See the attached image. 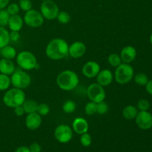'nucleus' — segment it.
<instances>
[{
	"mask_svg": "<svg viewBox=\"0 0 152 152\" xmlns=\"http://www.w3.org/2000/svg\"><path fill=\"white\" fill-rule=\"evenodd\" d=\"M68 42L62 38L52 39L46 46L45 53L48 57L52 60H59L66 57L68 55Z\"/></svg>",
	"mask_w": 152,
	"mask_h": 152,
	"instance_id": "obj_1",
	"label": "nucleus"
},
{
	"mask_svg": "<svg viewBox=\"0 0 152 152\" xmlns=\"http://www.w3.org/2000/svg\"><path fill=\"white\" fill-rule=\"evenodd\" d=\"M80 82L78 75L74 71L65 70L56 77V84L60 89L66 91H72L77 87Z\"/></svg>",
	"mask_w": 152,
	"mask_h": 152,
	"instance_id": "obj_2",
	"label": "nucleus"
},
{
	"mask_svg": "<svg viewBox=\"0 0 152 152\" xmlns=\"http://www.w3.org/2000/svg\"><path fill=\"white\" fill-rule=\"evenodd\" d=\"M25 99V94L23 90L16 88L9 89L3 96V102L9 108H14L22 105Z\"/></svg>",
	"mask_w": 152,
	"mask_h": 152,
	"instance_id": "obj_3",
	"label": "nucleus"
},
{
	"mask_svg": "<svg viewBox=\"0 0 152 152\" xmlns=\"http://www.w3.org/2000/svg\"><path fill=\"white\" fill-rule=\"evenodd\" d=\"M16 63L19 68L25 71L35 69L38 66L35 55L28 50H23L16 55Z\"/></svg>",
	"mask_w": 152,
	"mask_h": 152,
	"instance_id": "obj_4",
	"label": "nucleus"
},
{
	"mask_svg": "<svg viewBox=\"0 0 152 152\" xmlns=\"http://www.w3.org/2000/svg\"><path fill=\"white\" fill-rule=\"evenodd\" d=\"M134 71V68L129 63H121L116 68L114 72V78L117 83L120 85H125L131 82L133 79Z\"/></svg>",
	"mask_w": 152,
	"mask_h": 152,
	"instance_id": "obj_5",
	"label": "nucleus"
},
{
	"mask_svg": "<svg viewBox=\"0 0 152 152\" xmlns=\"http://www.w3.org/2000/svg\"><path fill=\"white\" fill-rule=\"evenodd\" d=\"M10 82L14 88L19 89H25L30 86L31 83V77L22 68L16 69L11 74Z\"/></svg>",
	"mask_w": 152,
	"mask_h": 152,
	"instance_id": "obj_6",
	"label": "nucleus"
},
{
	"mask_svg": "<svg viewBox=\"0 0 152 152\" xmlns=\"http://www.w3.org/2000/svg\"><path fill=\"white\" fill-rule=\"evenodd\" d=\"M59 12V9L58 5L51 0L43 1L40 6V13H42L44 19L48 20H53L56 19Z\"/></svg>",
	"mask_w": 152,
	"mask_h": 152,
	"instance_id": "obj_7",
	"label": "nucleus"
},
{
	"mask_svg": "<svg viewBox=\"0 0 152 152\" xmlns=\"http://www.w3.org/2000/svg\"><path fill=\"white\" fill-rule=\"evenodd\" d=\"M87 96L91 101L98 103L105 100L106 94L104 87L98 83H92L88 87Z\"/></svg>",
	"mask_w": 152,
	"mask_h": 152,
	"instance_id": "obj_8",
	"label": "nucleus"
},
{
	"mask_svg": "<svg viewBox=\"0 0 152 152\" xmlns=\"http://www.w3.org/2000/svg\"><path fill=\"white\" fill-rule=\"evenodd\" d=\"M23 20L28 26L31 28H39L44 22V17L39 11L31 9L25 13Z\"/></svg>",
	"mask_w": 152,
	"mask_h": 152,
	"instance_id": "obj_9",
	"label": "nucleus"
},
{
	"mask_svg": "<svg viewBox=\"0 0 152 152\" xmlns=\"http://www.w3.org/2000/svg\"><path fill=\"white\" fill-rule=\"evenodd\" d=\"M54 137L58 142L67 143L70 142L73 137L72 129L68 125H59L55 129Z\"/></svg>",
	"mask_w": 152,
	"mask_h": 152,
	"instance_id": "obj_10",
	"label": "nucleus"
},
{
	"mask_svg": "<svg viewBox=\"0 0 152 152\" xmlns=\"http://www.w3.org/2000/svg\"><path fill=\"white\" fill-rule=\"evenodd\" d=\"M135 121L138 127L142 130H148L152 127V115L147 111L138 112Z\"/></svg>",
	"mask_w": 152,
	"mask_h": 152,
	"instance_id": "obj_11",
	"label": "nucleus"
},
{
	"mask_svg": "<svg viewBox=\"0 0 152 152\" xmlns=\"http://www.w3.org/2000/svg\"><path fill=\"white\" fill-rule=\"evenodd\" d=\"M100 71V66L95 61H88L83 67L82 72L87 78H94Z\"/></svg>",
	"mask_w": 152,
	"mask_h": 152,
	"instance_id": "obj_12",
	"label": "nucleus"
},
{
	"mask_svg": "<svg viewBox=\"0 0 152 152\" xmlns=\"http://www.w3.org/2000/svg\"><path fill=\"white\" fill-rule=\"evenodd\" d=\"M86 51V46L83 42L80 41L74 42L69 46L68 55L74 59L82 57Z\"/></svg>",
	"mask_w": 152,
	"mask_h": 152,
	"instance_id": "obj_13",
	"label": "nucleus"
},
{
	"mask_svg": "<svg viewBox=\"0 0 152 152\" xmlns=\"http://www.w3.org/2000/svg\"><path fill=\"white\" fill-rule=\"evenodd\" d=\"M42 124V117L37 112L31 113L25 118V126L31 131L37 130Z\"/></svg>",
	"mask_w": 152,
	"mask_h": 152,
	"instance_id": "obj_14",
	"label": "nucleus"
},
{
	"mask_svg": "<svg viewBox=\"0 0 152 152\" xmlns=\"http://www.w3.org/2000/svg\"><path fill=\"white\" fill-rule=\"evenodd\" d=\"M114 75L113 73L108 69L100 70L99 74L96 76V82L99 85L102 86V87L108 86L112 83Z\"/></svg>",
	"mask_w": 152,
	"mask_h": 152,
	"instance_id": "obj_15",
	"label": "nucleus"
},
{
	"mask_svg": "<svg viewBox=\"0 0 152 152\" xmlns=\"http://www.w3.org/2000/svg\"><path fill=\"white\" fill-rule=\"evenodd\" d=\"M120 57L122 62L124 63H131L137 56V50L133 46L128 45L123 48L120 52Z\"/></svg>",
	"mask_w": 152,
	"mask_h": 152,
	"instance_id": "obj_16",
	"label": "nucleus"
},
{
	"mask_svg": "<svg viewBox=\"0 0 152 152\" xmlns=\"http://www.w3.org/2000/svg\"><path fill=\"white\" fill-rule=\"evenodd\" d=\"M72 127L76 133L78 134H83L88 132L89 126L86 119L83 118V117H77L73 121Z\"/></svg>",
	"mask_w": 152,
	"mask_h": 152,
	"instance_id": "obj_17",
	"label": "nucleus"
},
{
	"mask_svg": "<svg viewBox=\"0 0 152 152\" xmlns=\"http://www.w3.org/2000/svg\"><path fill=\"white\" fill-rule=\"evenodd\" d=\"M16 70V66L11 59H0V73L6 75H11Z\"/></svg>",
	"mask_w": 152,
	"mask_h": 152,
	"instance_id": "obj_18",
	"label": "nucleus"
},
{
	"mask_svg": "<svg viewBox=\"0 0 152 152\" xmlns=\"http://www.w3.org/2000/svg\"><path fill=\"white\" fill-rule=\"evenodd\" d=\"M24 20L19 15H13L9 18L8 25L11 31H19L23 27Z\"/></svg>",
	"mask_w": 152,
	"mask_h": 152,
	"instance_id": "obj_19",
	"label": "nucleus"
},
{
	"mask_svg": "<svg viewBox=\"0 0 152 152\" xmlns=\"http://www.w3.org/2000/svg\"><path fill=\"white\" fill-rule=\"evenodd\" d=\"M137 108L134 105H127L124 109L123 110V116L126 120H132L135 119L137 115Z\"/></svg>",
	"mask_w": 152,
	"mask_h": 152,
	"instance_id": "obj_20",
	"label": "nucleus"
},
{
	"mask_svg": "<svg viewBox=\"0 0 152 152\" xmlns=\"http://www.w3.org/2000/svg\"><path fill=\"white\" fill-rule=\"evenodd\" d=\"M1 55L3 58L7 59H13L16 56V50L13 47L10 45H6L1 48Z\"/></svg>",
	"mask_w": 152,
	"mask_h": 152,
	"instance_id": "obj_21",
	"label": "nucleus"
},
{
	"mask_svg": "<svg viewBox=\"0 0 152 152\" xmlns=\"http://www.w3.org/2000/svg\"><path fill=\"white\" fill-rule=\"evenodd\" d=\"M25 114H31V113L37 112L38 103L33 99H25L22 104Z\"/></svg>",
	"mask_w": 152,
	"mask_h": 152,
	"instance_id": "obj_22",
	"label": "nucleus"
},
{
	"mask_svg": "<svg viewBox=\"0 0 152 152\" xmlns=\"http://www.w3.org/2000/svg\"><path fill=\"white\" fill-rule=\"evenodd\" d=\"M10 33L4 27H0V49L10 43Z\"/></svg>",
	"mask_w": 152,
	"mask_h": 152,
	"instance_id": "obj_23",
	"label": "nucleus"
},
{
	"mask_svg": "<svg viewBox=\"0 0 152 152\" xmlns=\"http://www.w3.org/2000/svg\"><path fill=\"white\" fill-rule=\"evenodd\" d=\"M11 82L10 77L8 75L0 73V91H6L10 88Z\"/></svg>",
	"mask_w": 152,
	"mask_h": 152,
	"instance_id": "obj_24",
	"label": "nucleus"
},
{
	"mask_svg": "<svg viewBox=\"0 0 152 152\" xmlns=\"http://www.w3.org/2000/svg\"><path fill=\"white\" fill-rule=\"evenodd\" d=\"M76 108H77L76 103L73 100H71V99L65 101L63 105H62V110L66 114H72V113H74L75 111Z\"/></svg>",
	"mask_w": 152,
	"mask_h": 152,
	"instance_id": "obj_25",
	"label": "nucleus"
},
{
	"mask_svg": "<svg viewBox=\"0 0 152 152\" xmlns=\"http://www.w3.org/2000/svg\"><path fill=\"white\" fill-rule=\"evenodd\" d=\"M108 62L110 65L114 67V68L118 67L123 62H122L121 57L117 53H111V54H110L108 58Z\"/></svg>",
	"mask_w": 152,
	"mask_h": 152,
	"instance_id": "obj_26",
	"label": "nucleus"
},
{
	"mask_svg": "<svg viewBox=\"0 0 152 152\" xmlns=\"http://www.w3.org/2000/svg\"><path fill=\"white\" fill-rule=\"evenodd\" d=\"M97 111V103L94 102H88L85 106V113L88 116H92L96 114Z\"/></svg>",
	"mask_w": 152,
	"mask_h": 152,
	"instance_id": "obj_27",
	"label": "nucleus"
},
{
	"mask_svg": "<svg viewBox=\"0 0 152 152\" xmlns=\"http://www.w3.org/2000/svg\"><path fill=\"white\" fill-rule=\"evenodd\" d=\"M56 19L59 23L65 25L71 21V16L66 11H59L57 16H56Z\"/></svg>",
	"mask_w": 152,
	"mask_h": 152,
	"instance_id": "obj_28",
	"label": "nucleus"
},
{
	"mask_svg": "<svg viewBox=\"0 0 152 152\" xmlns=\"http://www.w3.org/2000/svg\"><path fill=\"white\" fill-rule=\"evenodd\" d=\"M10 14L7 13V10L2 9L0 10V27H5L8 24Z\"/></svg>",
	"mask_w": 152,
	"mask_h": 152,
	"instance_id": "obj_29",
	"label": "nucleus"
},
{
	"mask_svg": "<svg viewBox=\"0 0 152 152\" xmlns=\"http://www.w3.org/2000/svg\"><path fill=\"white\" fill-rule=\"evenodd\" d=\"M134 81L139 86H145L148 82V78L146 74L143 73H140L135 75Z\"/></svg>",
	"mask_w": 152,
	"mask_h": 152,
	"instance_id": "obj_30",
	"label": "nucleus"
},
{
	"mask_svg": "<svg viewBox=\"0 0 152 152\" xmlns=\"http://www.w3.org/2000/svg\"><path fill=\"white\" fill-rule=\"evenodd\" d=\"M37 112L40 116H46L50 112V107L46 103H40L38 104Z\"/></svg>",
	"mask_w": 152,
	"mask_h": 152,
	"instance_id": "obj_31",
	"label": "nucleus"
},
{
	"mask_svg": "<svg viewBox=\"0 0 152 152\" xmlns=\"http://www.w3.org/2000/svg\"><path fill=\"white\" fill-rule=\"evenodd\" d=\"M92 142V138L88 132L81 134L80 137V143L85 147L90 146Z\"/></svg>",
	"mask_w": 152,
	"mask_h": 152,
	"instance_id": "obj_32",
	"label": "nucleus"
},
{
	"mask_svg": "<svg viewBox=\"0 0 152 152\" xmlns=\"http://www.w3.org/2000/svg\"><path fill=\"white\" fill-rule=\"evenodd\" d=\"M19 6L23 11H28L32 9V2L31 0H19Z\"/></svg>",
	"mask_w": 152,
	"mask_h": 152,
	"instance_id": "obj_33",
	"label": "nucleus"
},
{
	"mask_svg": "<svg viewBox=\"0 0 152 152\" xmlns=\"http://www.w3.org/2000/svg\"><path fill=\"white\" fill-rule=\"evenodd\" d=\"M6 10H7V13L10 14V16H13V15H16L19 13L20 7H19V4L16 3H12V4L7 5Z\"/></svg>",
	"mask_w": 152,
	"mask_h": 152,
	"instance_id": "obj_34",
	"label": "nucleus"
},
{
	"mask_svg": "<svg viewBox=\"0 0 152 152\" xmlns=\"http://www.w3.org/2000/svg\"><path fill=\"white\" fill-rule=\"evenodd\" d=\"M108 111V105L105 102L102 101V102H98L97 103V111L96 113L99 114H105Z\"/></svg>",
	"mask_w": 152,
	"mask_h": 152,
	"instance_id": "obj_35",
	"label": "nucleus"
},
{
	"mask_svg": "<svg viewBox=\"0 0 152 152\" xmlns=\"http://www.w3.org/2000/svg\"><path fill=\"white\" fill-rule=\"evenodd\" d=\"M137 108L140 111H148L150 108V103L145 99H140L137 102Z\"/></svg>",
	"mask_w": 152,
	"mask_h": 152,
	"instance_id": "obj_36",
	"label": "nucleus"
},
{
	"mask_svg": "<svg viewBox=\"0 0 152 152\" xmlns=\"http://www.w3.org/2000/svg\"><path fill=\"white\" fill-rule=\"evenodd\" d=\"M20 38L19 31H11L10 33V39L12 42H17Z\"/></svg>",
	"mask_w": 152,
	"mask_h": 152,
	"instance_id": "obj_37",
	"label": "nucleus"
},
{
	"mask_svg": "<svg viewBox=\"0 0 152 152\" xmlns=\"http://www.w3.org/2000/svg\"><path fill=\"white\" fill-rule=\"evenodd\" d=\"M31 152H41V146L37 142H34L29 147Z\"/></svg>",
	"mask_w": 152,
	"mask_h": 152,
	"instance_id": "obj_38",
	"label": "nucleus"
},
{
	"mask_svg": "<svg viewBox=\"0 0 152 152\" xmlns=\"http://www.w3.org/2000/svg\"><path fill=\"white\" fill-rule=\"evenodd\" d=\"M14 114H16L18 117H21V116H23L25 114V110H24L22 105H19V106L16 107L14 108Z\"/></svg>",
	"mask_w": 152,
	"mask_h": 152,
	"instance_id": "obj_39",
	"label": "nucleus"
},
{
	"mask_svg": "<svg viewBox=\"0 0 152 152\" xmlns=\"http://www.w3.org/2000/svg\"><path fill=\"white\" fill-rule=\"evenodd\" d=\"M145 89H146V91L148 92L149 94L152 95V80H148L147 84L145 85Z\"/></svg>",
	"mask_w": 152,
	"mask_h": 152,
	"instance_id": "obj_40",
	"label": "nucleus"
},
{
	"mask_svg": "<svg viewBox=\"0 0 152 152\" xmlns=\"http://www.w3.org/2000/svg\"><path fill=\"white\" fill-rule=\"evenodd\" d=\"M10 0H0V10L4 9L9 4Z\"/></svg>",
	"mask_w": 152,
	"mask_h": 152,
	"instance_id": "obj_41",
	"label": "nucleus"
},
{
	"mask_svg": "<svg viewBox=\"0 0 152 152\" xmlns=\"http://www.w3.org/2000/svg\"><path fill=\"white\" fill-rule=\"evenodd\" d=\"M15 152H31L30 148L27 146H20L16 149Z\"/></svg>",
	"mask_w": 152,
	"mask_h": 152,
	"instance_id": "obj_42",
	"label": "nucleus"
},
{
	"mask_svg": "<svg viewBox=\"0 0 152 152\" xmlns=\"http://www.w3.org/2000/svg\"><path fill=\"white\" fill-rule=\"evenodd\" d=\"M150 42H151V45H152V34H151V37H150Z\"/></svg>",
	"mask_w": 152,
	"mask_h": 152,
	"instance_id": "obj_43",
	"label": "nucleus"
},
{
	"mask_svg": "<svg viewBox=\"0 0 152 152\" xmlns=\"http://www.w3.org/2000/svg\"><path fill=\"white\" fill-rule=\"evenodd\" d=\"M41 1H46V0H41Z\"/></svg>",
	"mask_w": 152,
	"mask_h": 152,
	"instance_id": "obj_44",
	"label": "nucleus"
}]
</instances>
